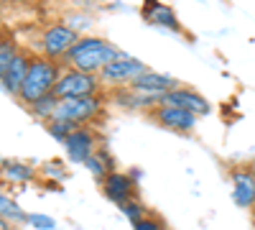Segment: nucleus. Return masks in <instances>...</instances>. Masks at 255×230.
<instances>
[{
  "instance_id": "nucleus-16",
  "label": "nucleus",
  "mask_w": 255,
  "mask_h": 230,
  "mask_svg": "<svg viewBox=\"0 0 255 230\" xmlns=\"http://www.w3.org/2000/svg\"><path fill=\"white\" fill-rule=\"evenodd\" d=\"M84 166H87V169H90V172H92V174H95L100 182H102L105 177H108L110 172H115V169H113V161H110V156L105 154L102 149H100V151H95V154H92L87 161H84Z\"/></svg>"
},
{
  "instance_id": "nucleus-12",
  "label": "nucleus",
  "mask_w": 255,
  "mask_h": 230,
  "mask_svg": "<svg viewBox=\"0 0 255 230\" xmlns=\"http://www.w3.org/2000/svg\"><path fill=\"white\" fill-rule=\"evenodd\" d=\"M174 87H179V82L174 79V77H168V74H161V72H151V69H145L133 85H130V90H135V92H143V95H153V97H158V95H166V92H171Z\"/></svg>"
},
{
  "instance_id": "nucleus-22",
  "label": "nucleus",
  "mask_w": 255,
  "mask_h": 230,
  "mask_svg": "<svg viewBox=\"0 0 255 230\" xmlns=\"http://www.w3.org/2000/svg\"><path fill=\"white\" fill-rule=\"evenodd\" d=\"M26 220H28L33 228H38V230H54V228H56L54 218H49V215H38V213H31Z\"/></svg>"
},
{
  "instance_id": "nucleus-25",
  "label": "nucleus",
  "mask_w": 255,
  "mask_h": 230,
  "mask_svg": "<svg viewBox=\"0 0 255 230\" xmlns=\"http://www.w3.org/2000/svg\"><path fill=\"white\" fill-rule=\"evenodd\" d=\"M67 3H74V5H82L84 3V5H87V3H95V0H67Z\"/></svg>"
},
{
  "instance_id": "nucleus-21",
  "label": "nucleus",
  "mask_w": 255,
  "mask_h": 230,
  "mask_svg": "<svg viewBox=\"0 0 255 230\" xmlns=\"http://www.w3.org/2000/svg\"><path fill=\"white\" fill-rule=\"evenodd\" d=\"M120 210H123V215L130 220V223H138V220L145 218V207H143V202H138V200H130V202L120 205Z\"/></svg>"
},
{
  "instance_id": "nucleus-10",
  "label": "nucleus",
  "mask_w": 255,
  "mask_h": 230,
  "mask_svg": "<svg viewBox=\"0 0 255 230\" xmlns=\"http://www.w3.org/2000/svg\"><path fill=\"white\" fill-rule=\"evenodd\" d=\"M100 184H102L105 197H108L110 202H115L118 207L125 205V202H130V200H135V179L123 174V172H110Z\"/></svg>"
},
{
  "instance_id": "nucleus-8",
  "label": "nucleus",
  "mask_w": 255,
  "mask_h": 230,
  "mask_svg": "<svg viewBox=\"0 0 255 230\" xmlns=\"http://www.w3.org/2000/svg\"><path fill=\"white\" fill-rule=\"evenodd\" d=\"M230 182H232V200L238 207H255V177L250 166H232L230 169Z\"/></svg>"
},
{
  "instance_id": "nucleus-2",
  "label": "nucleus",
  "mask_w": 255,
  "mask_h": 230,
  "mask_svg": "<svg viewBox=\"0 0 255 230\" xmlns=\"http://www.w3.org/2000/svg\"><path fill=\"white\" fill-rule=\"evenodd\" d=\"M59 77H61L59 61L46 59V56H31V67H28L26 82H23V87H20L18 97L23 100L26 105H33L36 100L54 92Z\"/></svg>"
},
{
  "instance_id": "nucleus-7",
  "label": "nucleus",
  "mask_w": 255,
  "mask_h": 230,
  "mask_svg": "<svg viewBox=\"0 0 255 230\" xmlns=\"http://www.w3.org/2000/svg\"><path fill=\"white\" fill-rule=\"evenodd\" d=\"M158 105H174L181 110H189L191 115H207L209 113V102L204 100V95H199L197 90H189V87H174L171 92L158 95Z\"/></svg>"
},
{
  "instance_id": "nucleus-18",
  "label": "nucleus",
  "mask_w": 255,
  "mask_h": 230,
  "mask_svg": "<svg viewBox=\"0 0 255 230\" xmlns=\"http://www.w3.org/2000/svg\"><path fill=\"white\" fill-rule=\"evenodd\" d=\"M15 56H18L15 41H13V38H3V41H0V79L5 77V72L10 69V64H13Z\"/></svg>"
},
{
  "instance_id": "nucleus-5",
  "label": "nucleus",
  "mask_w": 255,
  "mask_h": 230,
  "mask_svg": "<svg viewBox=\"0 0 255 230\" xmlns=\"http://www.w3.org/2000/svg\"><path fill=\"white\" fill-rule=\"evenodd\" d=\"M102 108V95H90V97H69V100H59L56 113L51 120H64L72 125H87Z\"/></svg>"
},
{
  "instance_id": "nucleus-23",
  "label": "nucleus",
  "mask_w": 255,
  "mask_h": 230,
  "mask_svg": "<svg viewBox=\"0 0 255 230\" xmlns=\"http://www.w3.org/2000/svg\"><path fill=\"white\" fill-rule=\"evenodd\" d=\"M133 230H163V223L158 220V218H143V220H138V223H133Z\"/></svg>"
},
{
  "instance_id": "nucleus-27",
  "label": "nucleus",
  "mask_w": 255,
  "mask_h": 230,
  "mask_svg": "<svg viewBox=\"0 0 255 230\" xmlns=\"http://www.w3.org/2000/svg\"><path fill=\"white\" fill-rule=\"evenodd\" d=\"M0 41H3V38H0Z\"/></svg>"
},
{
  "instance_id": "nucleus-24",
  "label": "nucleus",
  "mask_w": 255,
  "mask_h": 230,
  "mask_svg": "<svg viewBox=\"0 0 255 230\" xmlns=\"http://www.w3.org/2000/svg\"><path fill=\"white\" fill-rule=\"evenodd\" d=\"M0 230H13V228L8 225V220H5V218H0Z\"/></svg>"
},
{
  "instance_id": "nucleus-26",
  "label": "nucleus",
  "mask_w": 255,
  "mask_h": 230,
  "mask_svg": "<svg viewBox=\"0 0 255 230\" xmlns=\"http://www.w3.org/2000/svg\"><path fill=\"white\" fill-rule=\"evenodd\" d=\"M250 172H253V177H255V161H253V166H250Z\"/></svg>"
},
{
  "instance_id": "nucleus-6",
  "label": "nucleus",
  "mask_w": 255,
  "mask_h": 230,
  "mask_svg": "<svg viewBox=\"0 0 255 230\" xmlns=\"http://www.w3.org/2000/svg\"><path fill=\"white\" fill-rule=\"evenodd\" d=\"M77 41H79V36H77L74 28L64 26V23H54L44 31V36H41V51H44L46 59L64 61Z\"/></svg>"
},
{
  "instance_id": "nucleus-15",
  "label": "nucleus",
  "mask_w": 255,
  "mask_h": 230,
  "mask_svg": "<svg viewBox=\"0 0 255 230\" xmlns=\"http://www.w3.org/2000/svg\"><path fill=\"white\" fill-rule=\"evenodd\" d=\"M145 18L151 20V23H156V26H163V28H171V31L179 28V20H176L174 10L166 8V5H151L145 10Z\"/></svg>"
},
{
  "instance_id": "nucleus-3",
  "label": "nucleus",
  "mask_w": 255,
  "mask_h": 230,
  "mask_svg": "<svg viewBox=\"0 0 255 230\" xmlns=\"http://www.w3.org/2000/svg\"><path fill=\"white\" fill-rule=\"evenodd\" d=\"M148 67L143 64L140 59H133L128 54H120L115 61H110L97 77L102 82V87H115V90H123V87H130L133 82L145 72Z\"/></svg>"
},
{
  "instance_id": "nucleus-14",
  "label": "nucleus",
  "mask_w": 255,
  "mask_h": 230,
  "mask_svg": "<svg viewBox=\"0 0 255 230\" xmlns=\"http://www.w3.org/2000/svg\"><path fill=\"white\" fill-rule=\"evenodd\" d=\"M0 174H3L8 182L18 184V182H31L36 172H33V166L26 164V161H13V159H8L3 166H0Z\"/></svg>"
},
{
  "instance_id": "nucleus-17",
  "label": "nucleus",
  "mask_w": 255,
  "mask_h": 230,
  "mask_svg": "<svg viewBox=\"0 0 255 230\" xmlns=\"http://www.w3.org/2000/svg\"><path fill=\"white\" fill-rule=\"evenodd\" d=\"M56 105H59V97L54 95V92H49V95H44L41 100H36L33 105H28V110L36 115V118H41V120H51L54 118V113H56Z\"/></svg>"
},
{
  "instance_id": "nucleus-20",
  "label": "nucleus",
  "mask_w": 255,
  "mask_h": 230,
  "mask_svg": "<svg viewBox=\"0 0 255 230\" xmlns=\"http://www.w3.org/2000/svg\"><path fill=\"white\" fill-rule=\"evenodd\" d=\"M74 128H77V125L64 123V120H49V123H46V131H49V133L54 136V141H59V143L67 141V136H69Z\"/></svg>"
},
{
  "instance_id": "nucleus-19",
  "label": "nucleus",
  "mask_w": 255,
  "mask_h": 230,
  "mask_svg": "<svg viewBox=\"0 0 255 230\" xmlns=\"http://www.w3.org/2000/svg\"><path fill=\"white\" fill-rule=\"evenodd\" d=\"M0 218H5V220H26L28 215L20 210V207H18L8 195L0 192Z\"/></svg>"
},
{
  "instance_id": "nucleus-1",
  "label": "nucleus",
  "mask_w": 255,
  "mask_h": 230,
  "mask_svg": "<svg viewBox=\"0 0 255 230\" xmlns=\"http://www.w3.org/2000/svg\"><path fill=\"white\" fill-rule=\"evenodd\" d=\"M118 56H120V49L113 46L110 41H105L100 36H82L72 46V51L67 54L64 64H67L69 69H79V72H87V74H100Z\"/></svg>"
},
{
  "instance_id": "nucleus-13",
  "label": "nucleus",
  "mask_w": 255,
  "mask_h": 230,
  "mask_svg": "<svg viewBox=\"0 0 255 230\" xmlns=\"http://www.w3.org/2000/svg\"><path fill=\"white\" fill-rule=\"evenodd\" d=\"M28 67H31V56L26 51H18V56L13 59L10 69L5 72L3 79H0V82H3V87L10 95H18L20 92V87H23V82H26V74H28Z\"/></svg>"
},
{
  "instance_id": "nucleus-9",
  "label": "nucleus",
  "mask_w": 255,
  "mask_h": 230,
  "mask_svg": "<svg viewBox=\"0 0 255 230\" xmlns=\"http://www.w3.org/2000/svg\"><path fill=\"white\" fill-rule=\"evenodd\" d=\"M95 133L87 128V125H79V128H74L69 136H67V141H64V149H67V156H69V161H74V164H84L87 161L97 149H95Z\"/></svg>"
},
{
  "instance_id": "nucleus-4",
  "label": "nucleus",
  "mask_w": 255,
  "mask_h": 230,
  "mask_svg": "<svg viewBox=\"0 0 255 230\" xmlns=\"http://www.w3.org/2000/svg\"><path fill=\"white\" fill-rule=\"evenodd\" d=\"M100 87L102 82L97 74H87V72H79V69H64L56 87H54V95L59 100H69V97H90V95H100Z\"/></svg>"
},
{
  "instance_id": "nucleus-11",
  "label": "nucleus",
  "mask_w": 255,
  "mask_h": 230,
  "mask_svg": "<svg viewBox=\"0 0 255 230\" xmlns=\"http://www.w3.org/2000/svg\"><path fill=\"white\" fill-rule=\"evenodd\" d=\"M153 118L168 131H176V133H191L197 125V115H191L189 110L174 108V105H158L153 108Z\"/></svg>"
}]
</instances>
